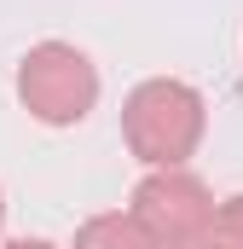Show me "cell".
<instances>
[{
    "label": "cell",
    "mask_w": 243,
    "mask_h": 249,
    "mask_svg": "<svg viewBox=\"0 0 243 249\" xmlns=\"http://www.w3.org/2000/svg\"><path fill=\"white\" fill-rule=\"evenodd\" d=\"M0 226H6V197H0Z\"/></svg>",
    "instance_id": "cell-7"
},
{
    "label": "cell",
    "mask_w": 243,
    "mask_h": 249,
    "mask_svg": "<svg viewBox=\"0 0 243 249\" xmlns=\"http://www.w3.org/2000/svg\"><path fill=\"white\" fill-rule=\"evenodd\" d=\"M17 99L35 122L47 127H75L99 105V70L81 47L69 41H41L17 64Z\"/></svg>",
    "instance_id": "cell-2"
},
{
    "label": "cell",
    "mask_w": 243,
    "mask_h": 249,
    "mask_svg": "<svg viewBox=\"0 0 243 249\" xmlns=\"http://www.w3.org/2000/svg\"><path fill=\"white\" fill-rule=\"evenodd\" d=\"M75 249H162V244H156L133 214H93V220H81Z\"/></svg>",
    "instance_id": "cell-4"
},
{
    "label": "cell",
    "mask_w": 243,
    "mask_h": 249,
    "mask_svg": "<svg viewBox=\"0 0 243 249\" xmlns=\"http://www.w3.org/2000/svg\"><path fill=\"white\" fill-rule=\"evenodd\" d=\"M162 249H191L208 238V220H214V197L197 174L185 168H151L139 186H133V209H127Z\"/></svg>",
    "instance_id": "cell-3"
},
{
    "label": "cell",
    "mask_w": 243,
    "mask_h": 249,
    "mask_svg": "<svg viewBox=\"0 0 243 249\" xmlns=\"http://www.w3.org/2000/svg\"><path fill=\"white\" fill-rule=\"evenodd\" d=\"M208 127V105L191 81L174 75H151L127 93L122 105V139L145 168H185V157H197Z\"/></svg>",
    "instance_id": "cell-1"
},
{
    "label": "cell",
    "mask_w": 243,
    "mask_h": 249,
    "mask_svg": "<svg viewBox=\"0 0 243 249\" xmlns=\"http://www.w3.org/2000/svg\"><path fill=\"white\" fill-rule=\"evenodd\" d=\"M0 249H58V244H47V238H17V244H0Z\"/></svg>",
    "instance_id": "cell-6"
},
{
    "label": "cell",
    "mask_w": 243,
    "mask_h": 249,
    "mask_svg": "<svg viewBox=\"0 0 243 249\" xmlns=\"http://www.w3.org/2000/svg\"><path fill=\"white\" fill-rule=\"evenodd\" d=\"M191 249H214V244H191Z\"/></svg>",
    "instance_id": "cell-8"
},
{
    "label": "cell",
    "mask_w": 243,
    "mask_h": 249,
    "mask_svg": "<svg viewBox=\"0 0 243 249\" xmlns=\"http://www.w3.org/2000/svg\"><path fill=\"white\" fill-rule=\"evenodd\" d=\"M203 244H214V249H243V191H238V197H226V203L214 209Z\"/></svg>",
    "instance_id": "cell-5"
}]
</instances>
